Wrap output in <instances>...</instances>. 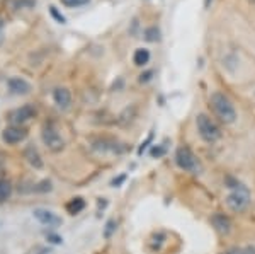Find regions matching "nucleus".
I'll use <instances>...</instances> for the list:
<instances>
[{
  "mask_svg": "<svg viewBox=\"0 0 255 254\" xmlns=\"http://www.w3.org/2000/svg\"><path fill=\"white\" fill-rule=\"evenodd\" d=\"M209 102H211L213 111H215V114L220 118L221 121L226 123V125L235 123V120H237L235 106L232 104V101H230L225 94H221V92L211 94V99H209Z\"/></svg>",
  "mask_w": 255,
  "mask_h": 254,
  "instance_id": "f257e3e1",
  "label": "nucleus"
},
{
  "mask_svg": "<svg viewBox=\"0 0 255 254\" xmlns=\"http://www.w3.org/2000/svg\"><path fill=\"white\" fill-rule=\"evenodd\" d=\"M196 125H197V132H199L201 138L208 143H215L216 140H220L221 132L218 128V125L208 114H197L196 118Z\"/></svg>",
  "mask_w": 255,
  "mask_h": 254,
  "instance_id": "f03ea898",
  "label": "nucleus"
},
{
  "mask_svg": "<svg viewBox=\"0 0 255 254\" xmlns=\"http://www.w3.org/2000/svg\"><path fill=\"white\" fill-rule=\"evenodd\" d=\"M226 205H228L230 210L237 212V214H240V212H245L247 208H249V205H250V191H249V188L244 186V184L237 186L235 190L232 191V193L226 196Z\"/></svg>",
  "mask_w": 255,
  "mask_h": 254,
  "instance_id": "7ed1b4c3",
  "label": "nucleus"
},
{
  "mask_svg": "<svg viewBox=\"0 0 255 254\" xmlns=\"http://www.w3.org/2000/svg\"><path fill=\"white\" fill-rule=\"evenodd\" d=\"M175 164L182 171H187V173H197V171L201 169L197 157H196L194 154H192L191 149H187V147H180V149H177V152H175Z\"/></svg>",
  "mask_w": 255,
  "mask_h": 254,
  "instance_id": "20e7f679",
  "label": "nucleus"
},
{
  "mask_svg": "<svg viewBox=\"0 0 255 254\" xmlns=\"http://www.w3.org/2000/svg\"><path fill=\"white\" fill-rule=\"evenodd\" d=\"M43 142H44V145L51 150V152H60V150H63V145H65L63 138L60 137V133L56 132L53 126H44Z\"/></svg>",
  "mask_w": 255,
  "mask_h": 254,
  "instance_id": "39448f33",
  "label": "nucleus"
},
{
  "mask_svg": "<svg viewBox=\"0 0 255 254\" xmlns=\"http://www.w3.org/2000/svg\"><path fill=\"white\" fill-rule=\"evenodd\" d=\"M34 219L38 220L39 224L46 225V227H58V225L61 224L60 217L56 214H53L51 210H46V208H36Z\"/></svg>",
  "mask_w": 255,
  "mask_h": 254,
  "instance_id": "423d86ee",
  "label": "nucleus"
},
{
  "mask_svg": "<svg viewBox=\"0 0 255 254\" xmlns=\"http://www.w3.org/2000/svg\"><path fill=\"white\" fill-rule=\"evenodd\" d=\"M27 132L24 128H19V126H9V128L3 130L2 133V140L7 143V145H15V143H20L22 140H26Z\"/></svg>",
  "mask_w": 255,
  "mask_h": 254,
  "instance_id": "0eeeda50",
  "label": "nucleus"
},
{
  "mask_svg": "<svg viewBox=\"0 0 255 254\" xmlns=\"http://www.w3.org/2000/svg\"><path fill=\"white\" fill-rule=\"evenodd\" d=\"M34 116H36V108H34V106L24 104V106H20V108H17L14 113L10 114V120L14 123H26V121H29L31 118H34Z\"/></svg>",
  "mask_w": 255,
  "mask_h": 254,
  "instance_id": "6e6552de",
  "label": "nucleus"
},
{
  "mask_svg": "<svg viewBox=\"0 0 255 254\" xmlns=\"http://www.w3.org/2000/svg\"><path fill=\"white\" fill-rule=\"evenodd\" d=\"M7 87H9V91L12 94H17V96H20V94H27L31 91V85L27 80H24L22 77H10L9 80H7Z\"/></svg>",
  "mask_w": 255,
  "mask_h": 254,
  "instance_id": "1a4fd4ad",
  "label": "nucleus"
},
{
  "mask_svg": "<svg viewBox=\"0 0 255 254\" xmlns=\"http://www.w3.org/2000/svg\"><path fill=\"white\" fill-rule=\"evenodd\" d=\"M53 99H55V104L58 106V108L68 109L70 104H72V94L65 87H56L55 91H53Z\"/></svg>",
  "mask_w": 255,
  "mask_h": 254,
  "instance_id": "9d476101",
  "label": "nucleus"
},
{
  "mask_svg": "<svg viewBox=\"0 0 255 254\" xmlns=\"http://www.w3.org/2000/svg\"><path fill=\"white\" fill-rule=\"evenodd\" d=\"M211 222H213V225L216 227V231H218V232H221V234H228V232H230V227H232V224H230L228 217H225L223 214L213 215Z\"/></svg>",
  "mask_w": 255,
  "mask_h": 254,
  "instance_id": "9b49d317",
  "label": "nucleus"
},
{
  "mask_svg": "<svg viewBox=\"0 0 255 254\" xmlns=\"http://www.w3.org/2000/svg\"><path fill=\"white\" fill-rule=\"evenodd\" d=\"M24 155H26L27 162L31 164L34 169H41L43 167V159H41V155L38 150L34 149V147H27L26 152H24Z\"/></svg>",
  "mask_w": 255,
  "mask_h": 254,
  "instance_id": "f8f14e48",
  "label": "nucleus"
},
{
  "mask_svg": "<svg viewBox=\"0 0 255 254\" xmlns=\"http://www.w3.org/2000/svg\"><path fill=\"white\" fill-rule=\"evenodd\" d=\"M133 61H134V65H138V67H145L148 61H150V51L145 50V48H139V50L134 51Z\"/></svg>",
  "mask_w": 255,
  "mask_h": 254,
  "instance_id": "ddd939ff",
  "label": "nucleus"
},
{
  "mask_svg": "<svg viewBox=\"0 0 255 254\" xmlns=\"http://www.w3.org/2000/svg\"><path fill=\"white\" fill-rule=\"evenodd\" d=\"M84 208H85L84 198H73V200H70V202L67 203V210H68V214H70V215L80 214V212L84 210Z\"/></svg>",
  "mask_w": 255,
  "mask_h": 254,
  "instance_id": "4468645a",
  "label": "nucleus"
},
{
  "mask_svg": "<svg viewBox=\"0 0 255 254\" xmlns=\"http://www.w3.org/2000/svg\"><path fill=\"white\" fill-rule=\"evenodd\" d=\"M12 193V186L9 181H0V202H5Z\"/></svg>",
  "mask_w": 255,
  "mask_h": 254,
  "instance_id": "2eb2a0df",
  "label": "nucleus"
},
{
  "mask_svg": "<svg viewBox=\"0 0 255 254\" xmlns=\"http://www.w3.org/2000/svg\"><path fill=\"white\" fill-rule=\"evenodd\" d=\"M223 254H255V248L254 246H247V248H235V249H230Z\"/></svg>",
  "mask_w": 255,
  "mask_h": 254,
  "instance_id": "dca6fc26",
  "label": "nucleus"
},
{
  "mask_svg": "<svg viewBox=\"0 0 255 254\" xmlns=\"http://www.w3.org/2000/svg\"><path fill=\"white\" fill-rule=\"evenodd\" d=\"M60 2L67 7H80V5H85L89 0H60Z\"/></svg>",
  "mask_w": 255,
  "mask_h": 254,
  "instance_id": "f3484780",
  "label": "nucleus"
},
{
  "mask_svg": "<svg viewBox=\"0 0 255 254\" xmlns=\"http://www.w3.org/2000/svg\"><path fill=\"white\" fill-rule=\"evenodd\" d=\"M114 231H116V222H114V220H109V222L106 224V229H104V237H106V239H109V237L113 236Z\"/></svg>",
  "mask_w": 255,
  "mask_h": 254,
  "instance_id": "a211bd4d",
  "label": "nucleus"
},
{
  "mask_svg": "<svg viewBox=\"0 0 255 254\" xmlns=\"http://www.w3.org/2000/svg\"><path fill=\"white\" fill-rule=\"evenodd\" d=\"M145 34H146V39H148V41H157L160 32H158L157 27H150V29H146Z\"/></svg>",
  "mask_w": 255,
  "mask_h": 254,
  "instance_id": "6ab92c4d",
  "label": "nucleus"
},
{
  "mask_svg": "<svg viewBox=\"0 0 255 254\" xmlns=\"http://www.w3.org/2000/svg\"><path fill=\"white\" fill-rule=\"evenodd\" d=\"M49 12H51V15H53V17H55L56 20H58V22H61V24L65 22V17L60 14L58 10H56V7H55V5H51V7H49Z\"/></svg>",
  "mask_w": 255,
  "mask_h": 254,
  "instance_id": "aec40b11",
  "label": "nucleus"
},
{
  "mask_svg": "<svg viewBox=\"0 0 255 254\" xmlns=\"http://www.w3.org/2000/svg\"><path fill=\"white\" fill-rule=\"evenodd\" d=\"M36 191H51V183L49 181H43V183H39V186L38 188H34Z\"/></svg>",
  "mask_w": 255,
  "mask_h": 254,
  "instance_id": "412c9836",
  "label": "nucleus"
},
{
  "mask_svg": "<svg viewBox=\"0 0 255 254\" xmlns=\"http://www.w3.org/2000/svg\"><path fill=\"white\" fill-rule=\"evenodd\" d=\"M48 241H49V243H53V244H60V243H61V237L49 234V236H48Z\"/></svg>",
  "mask_w": 255,
  "mask_h": 254,
  "instance_id": "4be33fe9",
  "label": "nucleus"
},
{
  "mask_svg": "<svg viewBox=\"0 0 255 254\" xmlns=\"http://www.w3.org/2000/svg\"><path fill=\"white\" fill-rule=\"evenodd\" d=\"M150 79H151V72H146L145 75H143V73L139 75V82H148Z\"/></svg>",
  "mask_w": 255,
  "mask_h": 254,
  "instance_id": "5701e85b",
  "label": "nucleus"
},
{
  "mask_svg": "<svg viewBox=\"0 0 255 254\" xmlns=\"http://www.w3.org/2000/svg\"><path fill=\"white\" fill-rule=\"evenodd\" d=\"M162 154H163V149H157V147H155V149L151 150V155H157V157H158V155H162Z\"/></svg>",
  "mask_w": 255,
  "mask_h": 254,
  "instance_id": "b1692460",
  "label": "nucleus"
},
{
  "mask_svg": "<svg viewBox=\"0 0 255 254\" xmlns=\"http://www.w3.org/2000/svg\"><path fill=\"white\" fill-rule=\"evenodd\" d=\"M125 178H126V176H121V178L114 179V181H113V184H114V186H118L119 183H123V181H125Z\"/></svg>",
  "mask_w": 255,
  "mask_h": 254,
  "instance_id": "393cba45",
  "label": "nucleus"
},
{
  "mask_svg": "<svg viewBox=\"0 0 255 254\" xmlns=\"http://www.w3.org/2000/svg\"><path fill=\"white\" fill-rule=\"evenodd\" d=\"M211 2H213V0H204V7H206V9H208V7L211 5Z\"/></svg>",
  "mask_w": 255,
  "mask_h": 254,
  "instance_id": "a878e982",
  "label": "nucleus"
},
{
  "mask_svg": "<svg viewBox=\"0 0 255 254\" xmlns=\"http://www.w3.org/2000/svg\"><path fill=\"white\" fill-rule=\"evenodd\" d=\"M2 31H3V20L0 19V34H2Z\"/></svg>",
  "mask_w": 255,
  "mask_h": 254,
  "instance_id": "bb28decb",
  "label": "nucleus"
}]
</instances>
